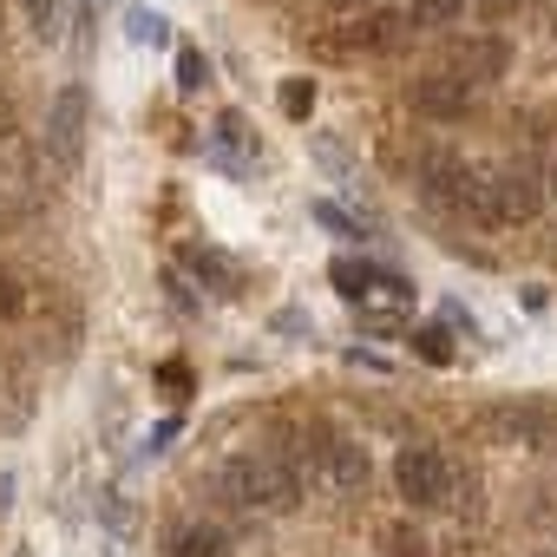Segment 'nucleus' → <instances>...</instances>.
<instances>
[{
  "mask_svg": "<svg viewBox=\"0 0 557 557\" xmlns=\"http://www.w3.org/2000/svg\"><path fill=\"white\" fill-rule=\"evenodd\" d=\"M216 498L243 518H289L302 505V472L275 453H236L216 466Z\"/></svg>",
  "mask_w": 557,
  "mask_h": 557,
  "instance_id": "obj_1",
  "label": "nucleus"
},
{
  "mask_svg": "<svg viewBox=\"0 0 557 557\" xmlns=\"http://www.w3.org/2000/svg\"><path fill=\"white\" fill-rule=\"evenodd\" d=\"M420 190H426L440 210L472 216L479 230H492V216H485V171H472L459 151H426V158H420Z\"/></svg>",
  "mask_w": 557,
  "mask_h": 557,
  "instance_id": "obj_2",
  "label": "nucleus"
},
{
  "mask_svg": "<svg viewBox=\"0 0 557 557\" xmlns=\"http://www.w3.org/2000/svg\"><path fill=\"white\" fill-rule=\"evenodd\" d=\"M394 492H400L413 511H433V505H453L459 472H453V459L433 453V446H400V453H394Z\"/></svg>",
  "mask_w": 557,
  "mask_h": 557,
  "instance_id": "obj_3",
  "label": "nucleus"
},
{
  "mask_svg": "<svg viewBox=\"0 0 557 557\" xmlns=\"http://www.w3.org/2000/svg\"><path fill=\"white\" fill-rule=\"evenodd\" d=\"M537 210H544V177H537L531 164H498V171H485V216H492V230L531 223Z\"/></svg>",
  "mask_w": 557,
  "mask_h": 557,
  "instance_id": "obj_4",
  "label": "nucleus"
},
{
  "mask_svg": "<svg viewBox=\"0 0 557 557\" xmlns=\"http://www.w3.org/2000/svg\"><path fill=\"white\" fill-rule=\"evenodd\" d=\"M407 34H413V27H407L400 8H374V14H361V21H342V27L322 40V53H335V60H355V53H394Z\"/></svg>",
  "mask_w": 557,
  "mask_h": 557,
  "instance_id": "obj_5",
  "label": "nucleus"
},
{
  "mask_svg": "<svg viewBox=\"0 0 557 557\" xmlns=\"http://www.w3.org/2000/svg\"><path fill=\"white\" fill-rule=\"evenodd\" d=\"M86 119H92L86 86H60V99L47 112V151H53L60 171H79L86 164Z\"/></svg>",
  "mask_w": 557,
  "mask_h": 557,
  "instance_id": "obj_6",
  "label": "nucleus"
},
{
  "mask_svg": "<svg viewBox=\"0 0 557 557\" xmlns=\"http://www.w3.org/2000/svg\"><path fill=\"white\" fill-rule=\"evenodd\" d=\"M407 106H413L420 119H433V125H453V119L472 112V86L453 79V73H420V79L407 86Z\"/></svg>",
  "mask_w": 557,
  "mask_h": 557,
  "instance_id": "obj_7",
  "label": "nucleus"
},
{
  "mask_svg": "<svg viewBox=\"0 0 557 557\" xmlns=\"http://www.w3.org/2000/svg\"><path fill=\"white\" fill-rule=\"evenodd\" d=\"M505 66H511V47H505L498 34H472V40H459V47H453V60H446V73H453V79H466V86L505 79Z\"/></svg>",
  "mask_w": 557,
  "mask_h": 557,
  "instance_id": "obj_8",
  "label": "nucleus"
},
{
  "mask_svg": "<svg viewBox=\"0 0 557 557\" xmlns=\"http://www.w3.org/2000/svg\"><path fill=\"white\" fill-rule=\"evenodd\" d=\"M315 459H322V479H329L342 498L368 492V472H374V466H368V446H361V440H322Z\"/></svg>",
  "mask_w": 557,
  "mask_h": 557,
  "instance_id": "obj_9",
  "label": "nucleus"
},
{
  "mask_svg": "<svg viewBox=\"0 0 557 557\" xmlns=\"http://www.w3.org/2000/svg\"><path fill=\"white\" fill-rule=\"evenodd\" d=\"M210 164H223V171H249L256 164V125L243 112H223L210 125Z\"/></svg>",
  "mask_w": 557,
  "mask_h": 557,
  "instance_id": "obj_10",
  "label": "nucleus"
},
{
  "mask_svg": "<svg viewBox=\"0 0 557 557\" xmlns=\"http://www.w3.org/2000/svg\"><path fill=\"white\" fill-rule=\"evenodd\" d=\"M355 309H361V315H407V309H413V283H400V275H387V269H368Z\"/></svg>",
  "mask_w": 557,
  "mask_h": 557,
  "instance_id": "obj_11",
  "label": "nucleus"
},
{
  "mask_svg": "<svg viewBox=\"0 0 557 557\" xmlns=\"http://www.w3.org/2000/svg\"><path fill=\"white\" fill-rule=\"evenodd\" d=\"M485 426H492L498 440H511V446H537V440L550 433V407H492Z\"/></svg>",
  "mask_w": 557,
  "mask_h": 557,
  "instance_id": "obj_12",
  "label": "nucleus"
},
{
  "mask_svg": "<svg viewBox=\"0 0 557 557\" xmlns=\"http://www.w3.org/2000/svg\"><path fill=\"white\" fill-rule=\"evenodd\" d=\"M164 557H230V537H223V524L184 518V524H171V537H164Z\"/></svg>",
  "mask_w": 557,
  "mask_h": 557,
  "instance_id": "obj_13",
  "label": "nucleus"
},
{
  "mask_svg": "<svg viewBox=\"0 0 557 557\" xmlns=\"http://www.w3.org/2000/svg\"><path fill=\"white\" fill-rule=\"evenodd\" d=\"M177 262L197 275L203 289H216V296H230V289H236V262H230L223 249H210V243H184V249H177Z\"/></svg>",
  "mask_w": 557,
  "mask_h": 557,
  "instance_id": "obj_14",
  "label": "nucleus"
},
{
  "mask_svg": "<svg viewBox=\"0 0 557 557\" xmlns=\"http://www.w3.org/2000/svg\"><path fill=\"white\" fill-rule=\"evenodd\" d=\"M315 79H283V86H275V106H283V119H296V125H309L315 119Z\"/></svg>",
  "mask_w": 557,
  "mask_h": 557,
  "instance_id": "obj_15",
  "label": "nucleus"
},
{
  "mask_svg": "<svg viewBox=\"0 0 557 557\" xmlns=\"http://www.w3.org/2000/svg\"><path fill=\"white\" fill-rule=\"evenodd\" d=\"M400 14H407V27H446L466 14V0H407Z\"/></svg>",
  "mask_w": 557,
  "mask_h": 557,
  "instance_id": "obj_16",
  "label": "nucleus"
},
{
  "mask_svg": "<svg viewBox=\"0 0 557 557\" xmlns=\"http://www.w3.org/2000/svg\"><path fill=\"white\" fill-rule=\"evenodd\" d=\"M381 557H433V550H426V537L413 524H387L381 531Z\"/></svg>",
  "mask_w": 557,
  "mask_h": 557,
  "instance_id": "obj_17",
  "label": "nucleus"
},
{
  "mask_svg": "<svg viewBox=\"0 0 557 557\" xmlns=\"http://www.w3.org/2000/svg\"><path fill=\"white\" fill-rule=\"evenodd\" d=\"M203 79H210V60L197 47H177V92H203Z\"/></svg>",
  "mask_w": 557,
  "mask_h": 557,
  "instance_id": "obj_18",
  "label": "nucleus"
},
{
  "mask_svg": "<svg viewBox=\"0 0 557 557\" xmlns=\"http://www.w3.org/2000/svg\"><path fill=\"white\" fill-rule=\"evenodd\" d=\"M21 315H27V289L14 269H0V322H21Z\"/></svg>",
  "mask_w": 557,
  "mask_h": 557,
  "instance_id": "obj_19",
  "label": "nucleus"
},
{
  "mask_svg": "<svg viewBox=\"0 0 557 557\" xmlns=\"http://www.w3.org/2000/svg\"><path fill=\"white\" fill-rule=\"evenodd\" d=\"M329 283L355 302V296H361V283H368V262H348V256H342V262H329Z\"/></svg>",
  "mask_w": 557,
  "mask_h": 557,
  "instance_id": "obj_20",
  "label": "nucleus"
},
{
  "mask_svg": "<svg viewBox=\"0 0 557 557\" xmlns=\"http://www.w3.org/2000/svg\"><path fill=\"white\" fill-rule=\"evenodd\" d=\"M413 348H420V361H433V368H446V361H453L446 329H413Z\"/></svg>",
  "mask_w": 557,
  "mask_h": 557,
  "instance_id": "obj_21",
  "label": "nucleus"
},
{
  "mask_svg": "<svg viewBox=\"0 0 557 557\" xmlns=\"http://www.w3.org/2000/svg\"><path fill=\"white\" fill-rule=\"evenodd\" d=\"M21 14H27L40 34H53V27H60V14H66V0H21Z\"/></svg>",
  "mask_w": 557,
  "mask_h": 557,
  "instance_id": "obj_22",
  "label": "nucleus"
},
{
  "mask_svg": "<svg viewBox=\"0 0 557 557\" xmlns=\"http://www.w3.org/2000/svg\"><path fill=\"white\" fill-rule=\"evenodd\" d=\"M132 40H164V14H132Z\"/></svg>",
  "mask_w": 557,
  "mask_h": 557,
  "instance_id": "obj_23",
  "label": "nucleus"
},
{
  "mask_svg": "<svg viewBox=\"0 0 557 557\" xmlns=\"http://www.w3.org/2000/svg\"><path fill=\"white\" fill-rule=\"evenodd\" d=\"M315 223H329V230H335V236H355V223H348V216H342V210H335V203H315Z\"/></svg>",
  "mask_w": 557,
  "mask_h": 557,
  "instance_id": "obj_24",
  "label": "nucleus"
},
{
  "mask_svg": "<svg viewBox=\"0 0 557 557\" xmlns=\"http://www.w3.org/2000/svg\"><path fill=\"white\" fill-rule=\"evenodd\" d=\"M14 125H21V112H14V92H0V138H14Z\"/></svg>",
  "mask_w": 557,
  "mask_h": 557,
  "instance_id": "obj_25",
  "label": "nucleus"
},
{
  "mask_svg": "<svg viewBox=\"0 0 557 557\" xmlns=\"http://www.w3.org/2000/svg\"><path fill=\"white\" fill-rule=\"evenodd\" d=\"M550 197H557V164H550Z\"/></svg>",
  "mask_w": 557,
  "mask_h": 557,
  "instance_id": "obj_26",
  "label": "nucleus"
},
{
  "mask_svg": "<svg viewBox=\"0 0 557 557\" xmlns=\"http://www.w3.org/2000/svg\"><path fill=\"white\" fill-rule=\"evenodd\" d=\"M0 216H8V197H0Z\"/></svg>",
  "mask_w": 557,
  "mask_h": 557,
  "instance_id": "obj_27",
  "label": "nucleus"
}]
</instances>
